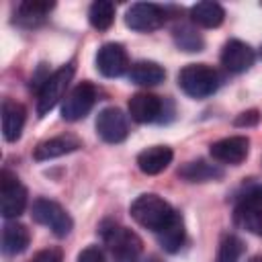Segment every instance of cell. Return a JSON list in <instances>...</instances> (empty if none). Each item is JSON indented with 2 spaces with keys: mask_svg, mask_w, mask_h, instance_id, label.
I'll list each match as a JSON object with an SVG mask.
<instances>
[{
  "mask_svg": "<svg viewBox=\"0 0 262 262\" xmlns=\"http://www.w3.org/2000/svg\"><path fill=\"white\" fill-rule=\"evenodd\" d=\"M145 262H160V260H158L156 256H151V258H149V260H145Z\"/></svg>",
  "mask_w": 262,
  "mask_h": 262,
  "instance_id": "cell-31",
  "label": "cell"
},
{
  "mask_svg": "<svg viewBox=\"0 0 262 262\" xmlns=\"http://www.w3.org/2000/svg\"><path fill=\"white\" fill-rule=\"evenodd\" d=\"M164 78H166V70L156 61L143 59L129 68V80L139 86H156V84L164 82Z\"/></svg>",
  "mask_w": 262,
  "mask_h": 262,
  "instance_id": "cell-22",
  "label": "cell"
},
{
  "mask_svg": "<svg viewBox=\"0 0 262 262\" xmlns=\"http://www.w3.org/2000/svg\"><path fill=\"white\" fill-rule=\"evenodd\" d=\"M88 20L94 29L98 31H106L113 20H115V4L108 0H96L92 2L90 10H88Z\"/></svg>",
  "mask_w": 262,
  "mask_h": 262,
  "instance_id": "cell-24",
  "label": "cell"
},
{
  "mask_svg": "<svg viewBox=\"0 0 262 262\" xmlns=\"http://www.w3.org/2000/svg\"><path fill=\"white\" fill-rule=\"evenodd\" d=\"M172 158H174V151L168 145H151L137 156V166L143 174L154 176V174L164 172L170 166Z\"/></svg>",
  "mask_w": 262,
  "mask_h": 262,
  "instance_id": "cell-16",
  "label": "cell"
},
{
  "mask_svg": "<svg viewBox=\"0 0 262 262\" xmlns=\"http://www.w3.org/2000/svg\"><path fill=\"white\" fill-rule=\"evenodd\" d=\"M254 59H256L254 49H252L248 43L239 41V39H231V41H227V43L223 45L221 63H223V68H225L227 72H231V74H242V72L250 70L252 63H254Z\"/></svg>",
  "mask_w": 262,
  "mask_h": 262,
  "instance_id": "cell-13",
  "label": "cell"
},
{
  "mask_svg": "<svg viewBox=\"0 0 262 262\" xmlns=\"http://www.w3.org/2000/svg\"><path fill=\"white\" fill-rule=\"evenodd\" d=\"M96 133L106 143H121L129 135L127 117L117 106H106L96 117Z\"/></svg>",
  "mask_w": 262,
  "mask_h": 262,
  "instance_id": "cell-10",
  "label": "cell"
},
{
  "mask_svg": "<svg viewBox=\"0 0 262 262\" xmlns=\"http://www.w3.org/2000/svg\"><path fill=\"white\" fill-rule=\"evenodd\" d=\"M164 20H166V10L151 2H137L125 14V25L133 31H141V33L160 29L164 25Z\"/></svg>",
  "mask_w": 262,
  "mask_h": 262,
  "instance_id": "cell-9",
  "label": "cell"
},
{
  "mask_svg": "<svg viewBox=\"0 0 262 262\" xmlns=\"http://www.w3.org/2000/svg\"><path fill=\"white\" fill-rule=\"evenodd\" d=\"M96 68L104 78H119L129 70V55L121 43H104L96 53Z\"/></svg>",
  "mask_w": 262,
  "mask_h": 262,
  "instance_id": "cell-11",
  "label": "cell"
},
{
  "mask_svg": "<svg viewBox=\"0 0 262 262\" xmlns=\"http://www.w3.org/2000/svg\"><path fill=\"white\" fill-rule=\"evenodd\" d=\"M80 147H82V141L78 137H74V135H57V137H51V139L41 141L35 147L33 158L37 162H45V160H53V158L72 154V151H76Z\"/></svg>",
  "mask_w": 262,
  "mask_h": 262,
  "instance_id": "cell-15",
  "label": "cell"
},
{
  "mask_svg": "<svg viewBox=\"0 0 262 262\" xmlns=\"http://www.w3.org/2000/svg\"><path fill=\"white\" fill-rule=\"evenodd\" d=\"M178 176L188 182H207V180H219L223 178V168L209 164L205 160H194L178 168Z\"/></svg>",
  "mask_w": 262,
  "mask_h": 262,
  "instance_id": "cell-20",
  "label": "cell"
},
{
  "mask_svg": "<svg viewBox=\"0 0 262 262\" xmlns=\"http://www.w3.org/2000/svg\"><path fill=\"white\" fill-rule=\"evenodd\" d=\"M260 57H262V49H260Z\"/></svg>",
  "mask_w": 262,
  "mask_h": 262,
  "instance_id": "cell-32",
  "label": "cell"
},
{
  "mask_svg": "<svg viewBox=\"0 0 262 262\" xmlns=\"http://www.w3.org/2000/svg\"><path fill=\"white\" fill-rule=\"evenodd\" d=\"M176 215V211L170 207V203H166L162 196L147 192V194H139L133 203H131V217L145 229H151L154 233L162 231L172 217Z\"/></svg>",
  "mask_w": 262,
  "mask_h": 262,
  "instance_id": "cell-1",
  "label": "cell"
},
{
  "mask_svg": "<svg viewBox=\"0 0 262 262\" xmlns=\"http://www.w3.org/2000/svg\"><path fill=\"white\" fill-rule=\"evenodd\" d=\"M174 41L176 45L182 49V51H188V53H194V51H203V37L192 29V27H180L174 31Z\"/></svg>",
  "mask_w": 262,
  "mask_h": 262,
  "instance_id": "cell-26",
  "label": "cell"
},
{
  "mask_svg": "<svg viewBox=\"0 0 262 262\" xmlns=\"http://www.w3.org/2000/svg\"><path fill=\"white\" fill-rule=\"evenodd\" d=\"M31 242L29 229L18 221H6L2 227V252L6 256H16L27 250Z\"/></svg>",
  "mask_w": 262,
  "mask_h": 262,
  "instance_id": "cell-18",
  "label": "cell"
},
{
  "mask_svg": "<svg viewBox=\"0 0 262 262\" xmlns=\"http://www.w3.org/2000/svg\"><path fill=\"white\" fill-rule=\"evenodd\" d=\"M178 86L190 98H207L219 88V74L207 63H188L178 72Z\"/></svg>",
  "mask_w": 262,
  "mask_h": 262,
  "instance_id": "cell-3",
  "label": "cell"
},
{
  "mask_svg": "<svg viewBox=\"0 0 262 262\" xmlns=\"http://www.w3.org/2000/svg\"><path fill=\"white\" fill-rule=\"evenodd\" d=\"M233 219L242 229L262 235V186H252L237 199Z\"/></svg>",
  "mask_w": 262,
  "mask_h": 262,
  "instance_id": "cell-6",
  "label": "cell"
},
{
  "mask_svg": "<svg viewBox=\"0 0 262 262\" xmlns=\"http://www.w3.org/2000/svg\"><path fill=\"white\" fill-rule=\"evenodd\" d=\"M94 102H96V88L90 82H80L76 88L70 90V94H66L61 102V119L70 123L80 121L90 113Z\"/></svg>",
  "mask_w": 262,
  "mask_h": 262,
  "instance_id": "cell-8",
  "label": "cell"
},
{
  "mask_svg": "<svg viewBox=\"0 0 262 262\" xmlns=\"http://www.w3.org/2000/svg\"><path fill=\"white\" fill-rule=\"evenodd\" d=\"M248 262H262V256H254V258H250Z\"/></svg>",
  "mask_w": 262,
  "mask_h": 262,
  "instance_id": "cell-30",
  "label": "cell"
},
{
  "mask_svg": "<svg viewBox=\"0 0 262 262\" xmlns=\"http://www.w3.org/2000/svg\"><path fill=\"white\" fill-rule=\"evenodd\" d=\"M27 108L20 102L4 100L2 102V135L6 141H16L25 127Z\"/></svg>",
  "mask_w": 262,
  "mask_h": 262,
  "instance_id": "cell-17",
  "label": "cell"
},
{
  "mask_svg": "<svg viewBox=\"0 0 262 262\" xmlns=\"http://www.w3.org/2000/svg\"><path fill=\"white\" fill-rule=\"evenodd\" d=\"M244 254V242L237 235H225L219 244L215 262H239Z\"/></svg>",
  "mask_w": 262,
  "mask_h": 262,
  "instance_id": "cell-25",
  "label": "cell"
},
{
  "mask_svg": "<svg viewBox=\"0 0 262 262\" xmlns=\"http://www.w3.org/2000/svg\"><path fill=\"white\" fill-rule=\"evenodd\" d=\"M129 115L135 123H154L162 119L164 102L156 94L149 92H137L129 98Z\"/></svg>",
  "mask_w": 262,
  "mask_h": 262,
  "instance_id": "cell-14",
  "label": "cell"
},
{
  "mask_svg": "<svg viewBox=\"0 0 262 262\" xmlns=\"http://www.w3.org/2000/svg\"><path fill=\"white\" fill-rule=\"evenodd\" d=\"M190 18L192 23H196L199 27H205V29H215L223 23L225 18V10L221 4L217 2H196L192 8H190Z\"/></svg>",
  "mask_w": 262,
  "mask_h": 262,
  "instance_id": "cell-23",
  "label": "cell"
},
{
  "mask_svg": "<svg viewBox=\"0 0 262 262\" xmlns=\"http://www.w3.org/2000/svg\"><path fill=\"white\" fill-rule=\"evenodd\" d=\"M74 72H76L74 63H66L43 80V84L39 88V94H37V113H39V117L47 115L63 98V94H66V90L72 82Z\"/></svg>",
  "mask_w": 262,
  "mask_h": 262,
  "instance_id": "cell-4",
  "label": "cell"
},
{
  "mask_svg": "<svg viewBox=\"0 0 262 262\" xmlns=\"http://www.w3.org/2000/svg\"><path fill=\"white\" fill-rule=\"evenodd\" d=\"M156 235H158V242H160V246L164 248V252L176 254V252L182 248L184 239H186V229H184V221H182L180 213H176V215L172 217V221H170L162 231H158Z\"/></svg>",
  "mask_w": 262,
  "mask_h": 262,
  "instance_id": "cell-21",
  "label": "cell"
},
{
  "mask_svg": "<svg viewBox=\"0 0 262 262\" xmlns=\"http://www.w3.org/2000/svg\"><path fill=\"white\" fill-rule=\"evenodd\" d=\"M55 4L53 2H45V0H25L16 6V23L25 25V27H35L41 20H45V16L51 12Z\"/></svg>",
  "mask_w": 262,
  "mask_h": 262,
  "instance_id": "cell-19",
  "label": "cell"
},
{
  "mask_svg": "<svg viewBox=\"0 0 262 262\" xmlns=\"http://www.w3.org/2000/svg\"><path fill=\"white\" fill-rule=\"evenodd\" d=\"M78 262H106V258L96 246H88L78 254Z\"/></svg>",
  "mask_w": 262,
  "mask_h": 262,
  "instance_id": "cell-28",
  "label": "cell"
},
{
  "mask_svg": "<svg viewBox=\"0 0 262 262\" xmlns=\"http://www.w3.org/2000/svg\"><path fill=\"white\" fill-rule=\"evenodd\" d=\"M31 215L37 223L49 227L53 231V235H57V237H66L74 227L70 213L59 203H55L51 199H43V196L35 199L33 207H31Z\"/></svg>",
  "mask_w": 262,
  "mask_h": 262,
  "instance_id": "cell-5",
  "label": "cell"
},
{
  "mask_svg": "<svg viewBox=\"0 0 262 262\" xmlns=\"http://www.w3.org/2000/svg\"><path fill=\"white\" fill-rule=\"evenodd\" d=\"M260 123V113L256 108H250V111H244L239 113L235 119H233V125L235 127H256Z\"/></svg>",
  "mask_w": 262,
  "mask_h": 262,
  "instance_id": "cell-27",
  "label": "cell"
},
{
  "mask_svg": "<svg viewBox=\"0 0 262 262\" xmlns=\"http://www.w3.org/2000/svg\"><path fill=\"white\" fill-rule=\"evenodd\" d=\"M33 262H61V252L57 248H47L41 250L33 256Z\"/></svg>",
  "mask_w": 262,
  "mask_h": 262,
  "instance_id": "cell-29",
  "label": "cell"
},
{
  "mask_svg": "<svg viewBox=\"0 0 262 262\" xmlns=\"http://www.w3.org/2000/svg\"><path fill=\"white\" fill-rule=\"evenodd\" d=\"M27 207V188L18 182V178L2 170L0 172V213L4 219L18 217Z\"/></svg>",
  "mask_w": 262,
  "mask_h": 262,
  "instance_id": "cell-7",
  "label": "cell"
},
{
  "mask_svg": "<svg viewBox=\"0 0 262 262\" xmlns=\"http://www.w3.org/2000/svg\"><path fill=\"white\" fill-rule=\"evenodd\" d=\"M100 235L104 244L108 246V252L115 262H137L141 254V239L137 233H133L127 227H121L117 223H104L100 227Z\"/></svg>",
  "mask_w": 262,
  "mask_h": 262,
  "instance_id": "cell-2",
  "label": "cell"
},
{
  "mask_svg": "<svg viewBox=\"0 0 262 262\" xmlns=\"http://www.w3.org/2000/svg\"><path fill=\"white\" fill-rule=\"evenodd\" d=\"M248 149H250V139L246 135L223 137L209 145L211 158L223 164H242L248 158Z\"/></svg>",
  "mask_w": 262,
  "mask_h": 262,
  "instance_id": "cell-12",
  "label": "cell"
}]
</instances>
